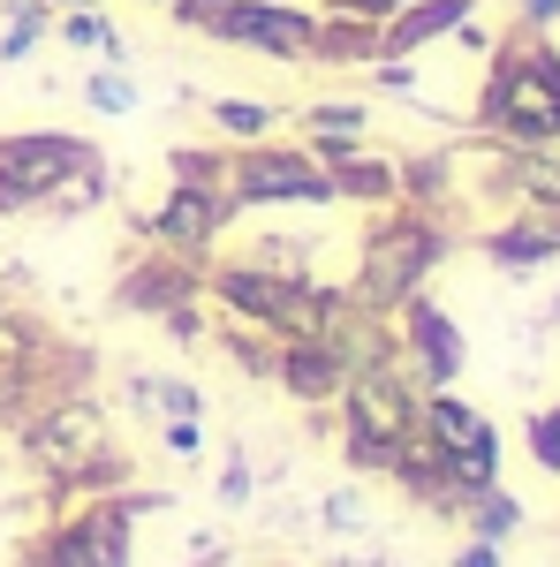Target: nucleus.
<instances>
[{
	"mask_svg": "<svg viewBox=\"0 0 560 567\" xmlns=\"http://www.w3.org/2000/svg\"><path fill=\"white\" fill-rule=\"evenodd\" d=\"M342 393H348V454L394 470V446L417 432V409H425V401L401 386L394 363H364V371H348Z\"/></svg>",
	"mask_w": 560,
	"mask_h": 567,
	"instance_id": "obj_4",
	"label": "nucleus"
},
{
	"mask_svg": "<svg viewBox=\"0 0 560 567\" xmlns=\"http://www.w3.org/2000/svg\"><path fill=\"white\" fill-rule=\"evenodd\" d=\"M530 446H538V462H546V470H560V409L530 424Z\"/></svg>",
	"mask_w": 560,
	"mask_h": 567,
	"instance_id": "obj_20",
	"label": "nucleus"
},
{
	"mask_svg": "<svg viewBox=\"0 0 560 567\" xmlns=\"http://www.w3.org/2000/svg\"><path fill=\"white\" fill-rule=\"evenodd\" d=\"M53 567H130V523L114 507H99L53 545Z\"/></svg>",
	"mask_w": 560,
	"mask_h": 567,
	"instance_id": "obj_11",
	"label": "nucleus"
},
{
	"mask_svg": "<svg viewBox=\"0 0 560 567\" xmlns=\"http://www.w3.org/2000/svg\"><path fill=\"white\" fill-rule=\"evenodd\" d=\"M303 130L310 136H356L371 130V106H356V99H318V106H303Z\"/></svg>",
	"mask_w": 560,
	"mask_h": 567,
	"instance_id": "obj_17",
	"label": "nucleus"
},
{
	"mask_svg": "<svg viewBox=\"0 0 560 567\" xmlns=\"http://www.w3.org/2000/svg\"><path fill=\"white\" fill-rule=\"evenodd\" d=\"M31 454H39L45 470H77L84 454H99V416L91 409H53L31 432Z\"/></svg>",
	"mask_w": 560,
	"mask_h": 567,
	"instance_id": "obj_13",
	"label": "nucleus"
},
{
	"mask_svg": "<svg viewBox=\"0 0 560 567\" xmlns=\"http://www.w3.org/2000/svg\"><path fill=\"white\" fill-rule=\"evenodd\" d=\"M84 167H99V152H91L84 136H69V130H16V136H0V213L53 205V189H69Z\"/></svg>",
	"mask_w": 560,
	"mask_h": 567,
	"instance_id": "obj_2",
	"label": "nucleus"
},
{
	"mask_svg": "<svg viewBox=\"0 0 560 567\" xmlns=\"http://www.w3.org/2000/svg\"><path fill=\"white\" fill-rule=\"evenodd\" d=\"M462 567H500V560H492V545H470V553H462Z\"/></svg>",
	"mask_w": 560,
	"mask_h": 567,
	"instance_id": "obj_21",
	"label": "nucleus"
},
{
	"mask_svg": "<svg viewBox=\"0 0 560 567\" xmlns=\"http://www.w3.org/2000/svg\"><path fill=\"white\" fill-rule=\"evenodd\" d=\"M205 39L251 45L265 61H303L310 39H318V8H296V0H227L213 23H205Z\"/></svg>",
	"mask_w": 560,
	"mask_h": 567,
	"instance_id": "obj_5",
	"label": "nucleus"
},
{
	"mask_svg": "<svg viewBox=\"0 0 560 567\" xmlns=\"http://www.w3.org/2000/svg\"><path fill=\"white\" fill-rule=\"evenodd\" d=\"M235 205H334V175L310 152H243L227 159Z\"/></svg>",
	"mask_w": 560,
	"mask_h": 567,
	"instance_id": "obj_6",
	"label": "nucleus"
},
{
	"mask_svg": "<svg viewBox=\"0 0 560 567\" xmlns=\"http://www.w3.org/2000/svg\"><path fill=\"white\" fill-rule=\"evenodd\" d=\"M53 39H61V45H84V53H106V61H122V53H130L122 31H114L99 8H61V16H53Z\"/></svg>",
	"mask_w": 560,
	"mask_h": 567,
	"instance_id": "obj_14",
	"label": "nucleus"
},
{
	"mask_svg": "<svg viewBox=\"0 0 560 567\" xmlns=\"http://www.w3.org/2000/svg\"><path fill=\"white\" fill-rule=\"evenodd\" d=\"M213 122L227 136H265L273 130V106L265 99H213Z\"/></svg>",
	"mask_w": 560,
	"mask_h": 567,
	"instance_id": "obj_18",
	"label": "nucleus"
},
{
	"mask_svg": "<svg viewBox=\"0 0 560 567\" xmlns=\"http://www.w3.org/2000/svg\"><path fill=\"white\" fill-rule=\"evenodd\" d=\"M130 401L136 409H152V416H197L205 401H197V386H182V379H130Z\"/></svg>",
	"mask_w": 560,
	"mask_h": 567,
	"instance_id": "obj_16",
	"label": "nucleus"
},
{
	"mask_svg": "<svg viewBox=\"0 0 560 567\" xmlns=\"http://www.w3.org/2000/svg\"><path fill=\"white\" fill-rule=\"evenodd\" d=\"M560 16V0H530V23H553Z\"/></svg>",
	"mask_w": 560,
	"mask_h": 567,
	"instance_id": "obj_22",
	"label": "nucleus"
},
{
	"mask_svg": "<svg viewBox=\"0 0 560 567\" xmlns=\"http://www.w3.org/2000/svg\"><path fill=\"white\" fill-rule=\"evenodd\" d=\"M439 235H431L425 219H387L371 243H364V265H356V288H348V303L356 310H401L417 296V280H425L431 265H439Z\"/></svg>",
	"mask_w": 560,
	"mask_h": 567,
	"instance_id": "obj_3",
	"label": "nucleus"
},
{
	"mask_svg": "<svg viewBox=\"0 0 560 567\" xmlns=\"http://www.w3.org/2000/svg\"><path fill=\"white\" fill-rule=\"evenodd\" d=\"M417 432L447 454V470H455V484H462V492H485V484H492V470H500V439H492V424L477 416L470 401L431 393L425 409H417Z\"/></svg>",
	"mask_w": 560,
	"mask_h": 567,
	"instance_id": "obj_7",
	"label": "nucleus"
},
{
	"mask_svg": "<svg viewBox=\"0 0 560 567\" xmlns=\"http://www.w3.org/2000/svg\"><path fill=\"white\" fill-rule=\"evenodd\" d=\"M477 114H485V130L522 136V144L560 136V53L553 45H516V53L492 69Z\"/></svg>",
	"mask_w": 560,
	"mask_h": 567,
	"instance_id": "obj_1",
	"label": "nucleus"
},
{
	"mask_svg": "<svg viewBox=\"0 0 560 567\" xmlns=\"http://www.w3.org/2000/svg\"><path fill=\"white\" fill-rule=\"evenodd\" d=\"M470 8H477V0H401L387 23H379V61H409L417 45L462 31V23H470Z\"/></svg>",
	"mask_w": 560,
	"mask_h": 567,
	"instance_id": "obj_9",
	"label": "nucleus"
},
{
	"mask_svg": "<svg viewBox=\"0 0 560 567\" xmlns=\"http://www.w3.org/2000/svg\"><path fill=\"white\" fill-rule=\"evenodd\" d=\"M53 31V8L45 0H8V31H0V61L16 69V61H31V45Z\"/></svg>",
	"mask_w": 560,
	"mask_h": 567,
	"instance_id": "obj_15",
	"label": "nucleus"
},
{
	"mask_svg": "<svg viewBox=\"0 0 560 567\" xmlns=\"http://www.w3.org/2000/svg\"><path fill=\"white\" fill-rule=\"evenodd\" d=\"M401 326H409V355H417V371H425L431 386H447L455 371H462V333H455V318L431 303H401Z\"/></svg>",
	"mask_w": 560,
	"mask_h": 567,
	"instance_id": "obj_10",
	"label": "nucleus"
},
{
	"mask_svg": "<svg viewBox=\"0 0 560 567\" xmlns=\"http://www.w3.org/2000/svg\"><path fill=\"white\" fill-rule=\"evenodd\" d=\"M273 379L296 393V401H326V393H342V386H348V363L326 349L318 333H310V341H288V349H281Z\"/></svg>",
	"mask_w": 560,
	"mask_h": 567,
	"instance_id": "obj_12",
	"label": "nucleus"
},
{
	"mask_svg": "<svg viewBox=\"0 0 560 567\" xmlns=\"http://www.w3.org/2000/svg\"><path fill=\"white\" fill-rule=\"evenodd\" d=\"M45 8H53V0H45ZM61 8H106V0H61Z\"/></svg>",
	"mask_w": 560,
	"mask_h": 567,
	"instance_id": "obj_23",
	"label": "nucleus"
},
{
	"mask_svg": "<svg viewBox=\"0 0 560 567\" xmlns=\"http://www.w3.org/2000/svg\"><path fill=\"white\" fill-rule=\"evenodd\" d=\"M227 213H235L227 189H213V182H174V197L152 213V235L167 250H205L220 227H227Z\"/></svg>",
	"mask_w": 560,
	"mask_h": 567,
	"instance_id": "obj_8",
	"label": "nucleus"
},
{
	"mask_svg": "<svg viewBox=\"0 0 560 567\" xmlns=\"http://www.w3.org/2000/svg\"><path fill=\"white\" fill-rule=\"evenodd\" d=\"M84 99L99 106V114H130V106H136V84L122 76V61H106V69L84 84Z\"/></svg>",
	"mask_w": 560,
	"mask_h": 567,
	"instance_id": "obj_19",
	"label": "nucleus"
}]
</instances>
